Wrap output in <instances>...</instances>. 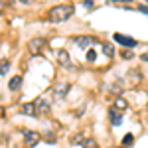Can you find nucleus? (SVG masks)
Here are the masks:
<instances>
[{
  "mask_svg": "<svg viewBox=\"0 0 148 148\" xmlns=\"http://www.w3.org/2000/svg\"><path fill=\"white\" fill-rule=\"evenodd\" d=\"M71 14H73V6L71 4H59V6H53L49 10L47 18H49V22H53V24H61V22H65Z\"/></svg>",
  "mask_w": 148,
  "mask_h": 148,
  "instance_id": "1",
  "label": "nucleus"
},
{
  "mask_svg": "<svg viewBox=\"0 0 148 148\" xmlns=\"http://www.w3.org/2000/svg\"><path fill=\"white\" fill-rule=\"evenodd\" d=\"M46 47V40L44 38H34L30 44H28V49H30V53L32 56H38V53H42V49Z\"/></svg>",
  "mask_w": 148,
  "mask_h": 148,
  "instance_id": "2",
  "label": "nucleus"
},
{
  "mask_svg": "<svg viewBox=\"0 0 148 148\" xmlns=\"http://www.w3.org/2000/svg\"><path fill=\"white\" fill-rule=\"evenodd\" d=\"M56 57H57V61H59V65L71 69V59H69V53L65 51V49H57V51H56Z\"/></svg>",
  "mask_w": 148,
  "mask_h": 148,
  "instance_id": "3",
  "label": "nucleus"
},
{
  "mask_svg": "<svg viewBox=\"0 0 148 148\" xmlns=\"http://www.w3.org/2000/svg\"><path fill=\"white\" fill-rule=\"evenodd\" d=\"M113 38H114L116 44H123V46H126V47H134L136 46V40H132V38H128V36H125V34H114Z\"/></svg>",
  "mask_w": 148,
  "mask_h": 148,
  "instance_id": "4",
  "label": "nucleus"
},
{
  "mask_svg": "<svg viewBox=\"0 0 148 148\" xmlns=\"http://www.w3.org/2000/svg\"><path fill=\"white\" fill-rule=\"evenodd\" d=\"M95 42H97V40L91 38V36H79V38H75V44L79 47H91Z\"/></svg>",
  "mask_w": 148,
  "mask_h": 148,
  "instance_id": "5",
  "label": "nucleus"
},
{
  "mask_svg": "<svg viewBox=\"0 0 148 148\" xmlns=\"http://www.w3.org/2000/svg\"><path fill=\"white\" fill-rule=\"evenodd\" d=\"M34 105H36V111H38V116L49 111V101H46V99H36Z\"/></svg>",
  "mask_w": 148,
  "mask_h": 148,
  "instance_id": "6",
  "label": "nucleus"
},
{
  "mask_svg": "<svg viewBox=\"0 0 148 148\" xmlns=\"http://www.w3.org/2000/svg\"><path fill=\"white\" fill-rule=\"evenodd\" d=\"M24 140H26V146H34L36 142L40 140V134L38 132H32V130H26L24 132Z\"/></svg>",
  "mask_w": 148,
  "mask_h": 148,
  "instance_id": "7",
  "label": "nucleus"
},
{
  "mask_svg": "<svg viewBox=\"0 0 148 148\" xmlns=\"http://www.w3.org/2000/svg\"><path fill=\"white\" fill-rule=\"evenodd\" d=\"M22 113H24V114H28V116H38V111H36L34 101H32V103H26V105H22Z\"/></svg>",
  "mask_w": 148,
  "mask_h": 148,
  "instance_id": "8",
  "label": "nucleus"
},
{
  "mask_svg": "<svg viewBox=\"0 0 148 148\" xmlns=\"http://www.w3.org/2000/svg\"><path fill=\"white\" fill-rule=\"evenodd\" d=\"M8 87H10V91H18V89L22 87V77H20V75L12 77V79H10V83H8Z\"/></svg>",
  "mask_w": 148,
  "mask_h": 148,
  "instance_id": "9",
  "label": "nucleus"
},
{
  "mask_svg": "<svg viewBox=\"0 0 148 148\" xmlns=\"http://www.w3.org/2000/svg\"><path fill=\"white\" fill-rule=\"evenodd\" d=\"M109 114H111V123H113V125H121V123H123V119H121V113H119L114 107L111 109V111H109Z\"/></svg>",
  "mask_w": 148,
  "mask_h": 148,
  "instance_id": "10",
  "label": "nucleus"
},
{
  "mask_svg": "<svg viewBox=\"0 0 148 148\" xmlns=\"http://www.w3.org/2000/svg\"><path fill=\"white\" fill-rule=\"evenodd\" d=\"M83 148H99V144H97L95 138H85L83 140Z\"/></svg>",
  "mask_w": 148,
  "mask_h": 148,
  "instance_id": "11",
  "label": "nucleus"
},
{
  "mask_svg": "<svg viewBox=\"0 0 148 148\" xmlns=\"http://www.w3.org/2000/svg\"><path fill=\"white\" fill-rule=\"evenodd\" d=\"M8 69H10V61L8 59H0V75H4Z\"/></svg>",
  "mask_w": 148,
  "mask_h": 148,
  "instance_id": "12",
  "label": "nucleus"
},
{
  "mask_svg": "<svg viewBox=\"0 0 148 148\" xmlns=\"http://www.w3.org/2000/svg\"><path fill=\"white\" fill-rule=\"evenodd\" d=\"M103 49L107 51V56H109V57L113 56V47H111V44H103Z\"/></svg>",
  "mask_w": 148,
  "mask_h": 148,
  "instance_id": "13",
  "label": "nucleus"
},
{
  "mask_svg": "<svg viewBox=\"0 0 148 148\" xmlns=\"http://www.w3.org/2000/svg\"><path fill=\"white\" fill-rule=\"evenodd\" d=\"M114 107H119V109H126L125 99H121V97H119V99H116V105H114Z\"/></svg>",
  "mask_w": 148,
  "mask_h": 148,
  "instance_id": "14",
  "label": "nucleus"
},
{
  "mask_svg": "<svg viewBox=\"0 0 148 148\" xmlns=\"http://www.w3.org/2000/svg\"><path fill=\"white\" fill-rule=\"evenodd\" d=\"M130 142H134V138H132V134H126L125 140H123V144L126 146V144H130Z\"/></svg>",
  "mask_w": 148,
  "mask_h": 148,
  "instance_id": "15",
  "label": "nucleus"
},
{
  "mask_svg": "<svg viewBox=\"0 0 148 148\" xmlns=\"http://www.w3.org/2000/svg\"><path fill=\"white\" fill-rule=\"evenodd\" d=\"M87 59H89V61H95V51H93V49L87 51Z\"/></svg>",
  "mask_w": 148,
  "mask_h": 148,
  "instance_id": "16",
  "label": "nucleus"
},
{
  "mask_svg": "<svg viewBox=\"0 0 148 148\" xmlns=\"http://www.w3.org/2000/svg\"><path fill=\"white\" fill-rule=\"evenodd\" d=\"M121 53H123V57H125V59H128V57H130V51H128V49H125V51H121Z\"/></svg>",
  "mask_w": 148,
  "mask_h": 148,
  "instance_id": "17",
  "label": "nucleus"
},
{
  "mask_svg": "<svg viewBox=\"0 0 148 148\" xmlns=\"http://www.w3.org/2000/svg\"><path fill=\"white\" fill-rule=\"evenodd\" d=\"M138 10H140V12H144V14H148V8H146V6H140Z\"/></svg>",
  "mask_w": 148,
  "mask_h": 148,
  "instance_id": "18",
  "label": "nucleus"
},
{
  "mask_svg": "<svg viewBox=\"0 0 148 148\" xmlns=\"http://www.w3.org/2000/svg\"><path fill=\"white\" fill-rule=\"evenodd\" d=\"M20 2H22V4H30L32 0H20Z\"/></svg>",
  "mask_w": 148,
  "mask_h": 148,
  "instance_id": "19",
  "label": "nucleus"
},
{
  "mask_svg": "<svg viewBox=\"0 0 148 148\" xmlns=\"http://www.w3.org/2000/svg\"><path fill=\"white\" fill-rule=\"evenodd\" d=\"M123 2H130V0H123Z\"/></svg>",
  "mask_w": 148,
  "mask_h": 148,
  "instance_id": "20",
  "label": "nucleus"
},
{
  "mask_svg": "<svg viewBox=\"0 0 148 148\" xmlns=\"http://www.w3.org/2000/svg\"><path fill=\"white\" fill-rule=\"evenodd\" d=\"M146 2H148V0H146Z\"/></svg>",
  "mask_w": 148,
  "mask_h": 148,
  "instance_id": "21",
  "label": "nucleus"
}]
</instances>
